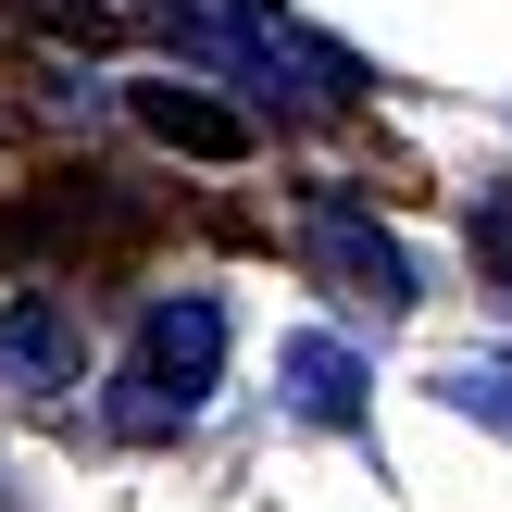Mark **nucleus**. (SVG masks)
I'll list each match as a JSON object with an SVG mask.
<instances>
[{
  "label": "nucleus",
  "mask_w": 512,
  "mask_h": 512,
  "mask_svg": "<svg viewBox=\"0 0 512 512\" xmlns=\"http://www.w3.org/2000/svg\"><path fill=\"white\" fill-rule=\"evenodd\" d=\"M300 250H313V275H325L338 300H363V313H413V263H400V238L363 213V200L325 188L313 225H300Z\"/></svg>",
  "instance_id": "obj_2"
},
{
  "label": "nucleus",
  "mask_w": 512,
  "mask_h": 512,
  "mask_svg": "<svg viewBox=\"0 0 512 512\" xmlns=\"http://www.w3.org/2000/svg\"><path fill=\"white\" fill-rule=\"evenodd\" d=\"M475 250H488V263L512 275V200H488V213H475Z\"/></svg>",
  "instance_id": "obj_7"
},
{
  "label": "nucleus",
  "mask_w": 512,
  "mask_h": 512,
  "mask_svg": "<svg viewBox=\"0 0 512 512\" xmlns=\"http://www.w3.org/2000/svg\"><path fill=\"white\" fill-rule=\"evenodd\" d=\"M213 375H225V300H200V288L150 300V325H138V363H125V400H113V425H125V438H175V425H200Z\"/></svg>",
  "instance_id": "obj_1"
},
{
  "label": "nucleus",
  "mask_w": 512,
  "mask_h": 512,
  "mask_svg": "<svg viewBox=\"0 0 512 512\" xmlns=\"http://www.w3.org/2000/svg\"><path fill=\"white\" fill-rule=\"evenodd\" d=\"M438 400H450V413H475V425H500V438H512V350H475V363H450V375H438Z\"/></svg>",
  "instance_id": "obj_6"
},
{
  "label": "nucleus",
  "mask_w": 512,
  "mask_h": 512,
  "mask_svg": "<svg viewBox=\"0 0 512 512\" xmlns=\"http://www.w3.org/2000/svg\"><path fill=\"white\" fill-rule=\"evenodd\" d=\"M75 375H88V325L63 313V300H0V388H25V400H63Z\"/></svg>",
  "instance_id": "obj_3"
},
{
  "label": "nucleus",
  "mask_w": 512,
  "mask_h": 512,
  "mask_svg": "<svg viewBox=\"0 0 512 512\" xmlns=\"http://www.w3.org/2000/svg\"><path fill=\"white\" fill-rule=\"evenodd\" d=\"M138 125H150L163 150H200V163H238V150H250V113H225V100L175 88V75H163V88H138Z\"/></svg>",
  "instance_id": "obj_5"
},
{
  "label": "nucleus",
  "mask_w": 512,
  "mask_h": 512,
  "mask_svg": "<svg viewBox=\"0 0 512 512\" xmlns=\"http://www.w3.org/2000/svg\"><path fill=\"white\" fill-rule=\"evenodd\" d=\"M275 388H288L300 425H338V438L363 425V363H350L338 338H288V350H275Z\"/></svg>",
  "instance_id": "obj_4"
}]
</instances>
